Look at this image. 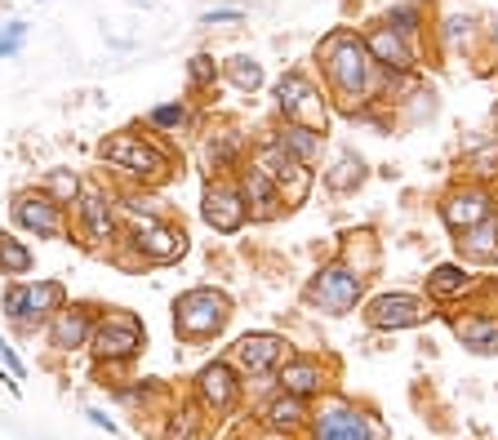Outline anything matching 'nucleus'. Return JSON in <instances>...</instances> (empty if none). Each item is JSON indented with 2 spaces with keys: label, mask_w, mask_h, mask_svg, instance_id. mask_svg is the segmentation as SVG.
<instances>
[{
  "label": "nucleus",
  "mask_w": 498,
  "mask_h": 440,
  "mask_svg": "<svg viewBox=\"0 0 498 440\" xmlns=\"http://www.w3.org/2000/svg\"><path fill=\"white\" fill-rule=\"evenodd\" d=\"M316 59H325V72H329V81H334L338 94H347V98L365 94V85H369V50H365L356 36L334 32V36L316 50Z\"/></svg>",
  "instance_id": "f257e3e1"
},
{
  "label": "nucleus",
  "mask_w": 498,
  "mask_h": 440,
  "mask_svg": "<svg viewBox=\"0 0 498 440\" xmlns=\"http://www.w3.org/2000/svg\"><path fill=\"white\" fill-rule=\"evenodd\" d=\"M227 316H232L227 294L192 289V294H183L178 307H174V329H178L183 338H209V334H218V329L227 325Z\"/></svg>",
  "instance_id": "f03ea898"
},
{
  "label": "nucleus",
  "mask_w": 498,
  "mask_h": 440,
  "mask_svg": "<svg viewBox=\"0 0 498 440\" xmlns=\"http://www.w3.org/2000/svg\"><path fill=\"white\" fill-rule=\"evenodd\" d=\"M360 289H365L360 271H347V267H325V271L307 285V302H316V307H320V311H329V316H347V311L356 307Z\"/></svg>",
  "instance_id": "7ed1b4c3"
},
{
  "label": "nucleus",
  "mask_w": 498,
  "mask_h": 440,
  "mask_svg": "<svg viewBox=\"0 0 498 440\" xmlns=\"http://www.w3.org/2000/svg\"><path fill=\"white\" fill-rule=\"evenodd\" d=\"M312 440H378V427L356 405H325L312 418Z\"/></svg>",
  "instance_id": "20e7f679"
},
{
  "label": "nucleus",
  "mask_w": 498,
  "mask_h": 440,
  "mask_svg": "<svg viewBox=\"0 0 498 440\" xmlns=\"http://www.w3.org/2000/svg\"><path fill=\"white\" fill-rule=\"evenodd\" d=\"M427 316H431L427 302H418L414 294H383L365 307V320L374 329H409V325H423Z\"/></svg>",
  "instance_id": "39448f33"
},
{
  "label": "nucleus",
  "mask_w": 498,
  "mask_h": 440,
  "mask_svg": "<svg viewBox=\"0 0 498 440\" xmlns=\"http://www.w3.org/2000/svg\"><path fill=\"white\" fill-rule=\"evenodd\" d=\"M103 161H116V165H125L130 174H143V178H156V174L165 169L161 152H152L138 134H116V138H107V143H103Z\"/></svg>",
  "instance_id": "423d86ee"
},
{
  "label": "nucleus",
  "mask_w": 498,
  "mask_h": 440,
  "mask_svg": "<svg viewBox=\"0 0 498 440\" xmlns=\"http://www.w3.org/2000/svg\"><path fill=\"white\" fill-rule=\"evenodd\" d=\"M312 98H316V94H312V85H307L298 72H289V76L276 85V103H281V112H285L294 125H303V130H312V134H316V130L325 125V116H320V112H312Z\"/></svg>",
  "instance_id": "0eeeda50"
},
{
  "label": "nucleus",
  "mask_w": 498,
  "mask_h": 440,
  "mask_svg": "<svg viewBox=\"0 0 498 440\" xmlns=\"http://www.w3.org/2000/svg\"><path fill=\"white\" fill-rule=\"evenodd\" d=\"M138 347H143V329H138L134 316H107L99 325V334H94V351L99 356H112V360H125Z\"/></svg>",
  "instance_id": "6e6552de"
},
{
  "label": "nucleus",
  "mask_w": 498,
  "mask_h": 440,
  "mask_svg": "<svg viewBox=\"0 0 498 440\" xmlns=\"http://www.w3.org/2000/svg\"><path fill=\"white\" fill-rule=\"evenodd\" d=\"M59 302H63V285H54V280L32 285V289H10V298H5V307H10V316H14L19 325L41 320V316H45V311H54Z\"/></svg>",
  "instance_id": "1a4fd4ad"
},
{
  "label": "nucleus",
  "mask_w": 498,
  "mask_h": 440,
  "mask_svg": "<svg viewBox=\"0 0 498 440\" xmlns=\"http://www.w3.org/2000/svg\"><path fill=\"white\" fill-rule=\"evenodd\" d=\"M205 223H209L214 232H236V227L245 223V200H241V192L227 187V183H214V187L205 192Z\"/></svg>",
  "instance_id": "9d476101"
},
{
  "label": "nucleus",
  "mask_w": 498,
  "mask_h": 440,
  "mask_svg": "<svg viewBox=\"0 0 498 440\" xmlns=\"http://www.w3.org/2000/svg\"><path fill=\"white\" fill-rule=\"evenodd\" d=\"M445 223L454 227V232H467V227H476V223H485L489 214H494V200H489V192H480V187H467V192H454L449 200H445Z\"/></svg>",
  "instance_id": "9b49d317"
},
{
  "label": "nucleus",
  "mask_w": 498,
  "mask_h": 440,
  "mask_svg": "<svg viewBox=\"0 0 498 440\" xmlns=\"http://www.w3.org/2000/svg\"><path fill=\"white\" fill-rule=\"evenodd\" d=\"M281 356H285V338H276V334H245L236 342V360L245 373H267Z\"/></svg>",
  "instance_id": "f8f14e48"
},
{
  "label": "nucleus",
  "mask_w": 498,
  "mask_h": 440,
  "mask_svg": "<svg viewBox=\"0 0 498 440\" xmlns=\"http://www.w3.org/2000/svg\"><path fill=\"white\" fill-rule=\"evenodd\" d=\"M14 218L23 223V227H32L36 236H63V214H59V205L54 200H45V196H19L14 200Z\"/></svg>",
  "instance_id": "ddd939ff"
},
{
  "label": "nucleus",
  "mask_w": 498,
  "mask_h": 440,
  "mask_svg": "<svg viewBox=\"0 0 498 440\" xmlns=\"http://www.w3.org/2000/svg\"><path fill=\"white\" fill-rule=\"evenodd\" d=\"M138 249L156 263H170V258H183L187 254V236L165 227V223H143L138 227Z\"/></svg>",
  "instance_id": "4468645a"
},
{
  "label": "nucleus",
  "mask_w": 498,
  "mask_h": 440,
  "mask_svg": "<svg viewBox=\"0 0 498 440\" xmlns=\"http://www.w3.org/2000/svg\"><path fill=\"white\" fill-rule=\"evenodd\" d=\"M365 50H369V59H374V63H383L387 72H409V67H414L409 45H405L391 28H374V32H369V41H365Z\"/></svg>",
  "instance_id": "2eb2a0df"
},
{
  "label": "nucleus",
  "mask_w": 498,
  "mask_h": 440,
  "mask_svg": "<svg viewBox=\"0 0 498 440\" xmlns=\"http://www.w3.org/2000/svg\"><path fill=\"white\" fill-rule=\"evenodd\" d=\"M320 382H325V373H320L316 360H285V369H281V391L285 396L307 400V396L320 391Z\"/></svg>",
  "instance_id": "dca6fc26"
},
{
  "label": "nucleus",
  "mask_w": 498,
  "mask_h": 440,
  "mask_svg": "<svg viewBox=\"0 0 498 440\" xmlns=\"http://www.w3.org/2000/svg\"><path fill=\"white\" fill-rule=\"evenodd\" d=\"M454 334L462 338V347H471L480 356H494L498 351V320H489V316H458L454 320Z\"/></svg>",
  "instance_id": "f3484780"
},
{
  "label": "nucleus",
  "mask_w": 498,
  "mask_h": 440,
  "mask_svg": "<svg viewBox=\"0 0 498 440\" xmlns=\"http://www.w3.org/2000/svg\"><path fill=\"white\" fill-rule=\"evenodd\" d=\"M312 413H307V405L298 400V396H276V400H267V409H263V422H267V431H281V436H289L294 427H303Z\"/></svg>",
  "instance_id": "a211bd4d"
},
{
  "label": "nucleus",
  "mask_w": 498,
  "mask_h": 440,
  "mask_svg": "<svg viewBox=\"0 0 498 440\" xmlns=\"http://www.w3.org/2000/svg\"><path fill=\"white\" fill-rule=\"evenodd\" d=\"M201 396H205V405H214V409H232V400H236V378H232V369H227L223 360H214L209 369H201Z\"/></svg>",
  "instance_id": "6ab92c4d"
},
{
  "label": "nucleus",
  "mask_w": 498,
  "mask_h": 440,
  "mask_svg": "<svg viewBox=\"0 0 498 440\" xmlns=\"http://www.w3.org/2000/svg\"><path fill=\"white\" fill-rule=\"evenodd\" d=\"M85 338H90V316H85V311H59V320L50 325V342H54V347H67V351H72V347H81Z\"/></svg>",
  "instance_id": "aec40b11"
},
{
  "label": "nucleus",
  "mask_w": 498,
  "mask_h": 440,
  "mask_svg": "<svg viewBox=\"0 0 498 440\" xmlns=\"http://www.w3.org/2000/svg\"><path fill=\"white\" fill-rule=\"evenodd\" d=\"M458 249L467 254V258H494L498 254V218L489 214L485 223H476V227H467V240H458Z\"/></svg>",
  "instance_id": "412c9836"
},
{
  "label": "nucleus",
  "mask_w": 498,
  "mask_h": 440,
  "mask_svg": "<svg viewBox=\"0 0 498 440\" xmlns=\"http://www.w3.org/2000/svg\"><path fill=\"white\" fill-rule=\"evenodd\" d=\"M81 218H85V232H90L94 245H107L112 240V214H107V200L103 196H85Z\"/></svg>",
  "instance_id": "4be33fe9"
},
{
  "label": "nucleus",
  "mask_w": 498,
  "mask_h": 440,
  "mask_svg": "<svg viewBox=\"0 0 498 440\" xmlns=\"http://www.w3.org/2000/svg\"><path fill=\"white\" fill-rule=\"evenodd\" d=\"M249 205H254L258 218H272L276 205H281V192H276V183L263 169H249Z\"/></svg>",
  "instance_id": "5701e85b"
},
{
  "label": "nucleus",
  "mask_w": 498,
  "mask_h": 440,
  "mask_svg": "<svg viewBox=\"0 0 498 440\" xmlns=\"http://www.w3.org/2000/svg\"><path fill=\"white\" fill-rule=\"evenodd\" d=\"M281 147H285L294 161H303V165H312V161L320 156V138H316L312 130H303V125H289V130L281 134Z\"/></svg>",
  "instance_id": "b1692460"
},
{
  "label": "nucleus",
  "mask_w": 498,
  "mask_h": 440,
  "mask_svg": "<svg viewBox=\"0 0 498 440\" xmlns=\"http://www.w3.org/2000/svg\"><path fill=\"white\" fill-rule=\"evenodd\" d=\"M0 271H10V276H28L32 271V249L14 236H0Z\"/></svg>",
  "instance_id": "393cba45"
},
{
  "label": "nucleus",
  "mask_w": 498,
  "mask_h": 440,
  "mask_svg": "<svg viewBox=\"0 0 498 440\" xmlns=\"http://www.w3.org/2000/svg\"><path fill=\"white\" fill-rule=\"evenodd\" d=\"M427 285H431V294H436V298H449V294H462L471 280H467V271H462V267H436Z\"/></svg>",
  "instance_id": "a878e982"
},
{
  "label": "nucleus",
  "mask_w": 498,
  "mask_h": 440,
  "mask_svg": "<svg viewBox=\"0 0 498 440\" xmlns=\"http://www.w3.org/2000/svg\"><path fill=\"white\" fill-rule=\"evenodd\" d=\"M227 76H232L236 90H258V85H263V67H258L254 59H232V63H227Z\"/></svg>",
  "instance_id": "bb28decb"
},
{
  "label": "nucleus",
  "mask_w": 498,
  "mask_h": 440,
  "mask_svg": "<svg viewBox=\"0 0 498 440\" xmlns=\"http://www.w3.org/2000/svg\"><path fill=\"white\" fill-rule=\"evenodd\" d=\"M360 178H365V165H360L356 156H343L338 169L329 174V187H334V192H352V187H360Z\"/></svg>",
  "instance_id": "cd10ccee"
},
{
  "label": "nucleus",
  "mask_w": 498,
  "mask_h": 440,
  "mask_svg": "<svg viewBox=\"0 0 498 440\" xmlns=\"http://www.w3.org/2000/svg\"><path fill=\"white\" fill-rule=\"evenodd\" d=\"M45 187L54 192V205L63 209V205H72V200H76V192H81V178H76V174H67V169H54V174L45 178Z\"/></svg>",
  "instance_id": "c85d7f7f"
},
{
  "label": "nucleus",
  "mask_w": 498,
  "mask_h": 440,
  "mask_svg": "<svg viewBox=\"0 0 498 440\" xmlns=\"http://www.w3.org/2000/svg\"><path fill=\"white\" fill-rule=\"evenodd\" d=\"M387 28H391L396 36H414V32H418V10H414V5H396V10L387 14Z\"/></svg>",
  "instance_id": "c756f323"
},
{
  "label": "nucleus",
  "mask_w": 498,
  "mask_h": 440,
  "mask_svg": "<svg viewBox=\"0 0 498 440\" xmlns=\"http://www.w3.org/2000/svg\"><path fill=\"white\" fill-rule=\"evenodd\" d=\"M152 121H156V125H183V121H187V112H183V107H156V112H152Z\"/></svg>",
  "instance_id": "7c9ffc66"
},
{
  "label": "nucleus",
  "mask_w": 498,
  "mask_h": 440,
  "mask_svg": "<svg viewBox=\"0 0 498 440\" xmlns=\"http://www.w3.org/2000/svg\"><path fill=\"white\" fill-rule=\"evenodd\" d=\"M209 76H214V63H209L205 54H201V59H192V81H196V85H205Z\"/></svg>",
  "instance_id": "2f4dec72"
},
{
  "label": "nucleus",
  "mask_w": 498,
  "mask_h": 440,
  "mask_svg": "<svg viewBox=\"0 0 498 440\" xmlns=\"http://www.w3.org/2000/svg\"><path fill=\"white\" fill-rule=\"evenodd\" d=\"M19 41H23V28H14V32H10L5 41H0V59H10V54L19 50Z\"/></svg>",
  "instance_id": "473e14b6"
},
{
  "label": "nucleus",
  "mask_w": 498,
  "mask_h": 440,
  "mask_svg": "<svg viewBox=\"0 0 498 440\" xmlns=\"http://www.w3.org/2000/svg\"><path fill=\"white\" fill-rule=\"evenodd\" d=\"M467 28H471V19H449V36H454V41L467 36Z\"/></svg>",
  "instance_id": "72a5a7b5"
},
{
  "label": "nucleus",
  "mask_w": 498,
  "mask_h": 440,
  "mask_svg": "<svg viewBox=\"0 0 498 440\" xmlns=\"http://www.w3.org/2000/svg\"><path fill=\"white\" fill-rule=\"evenodd\" d=\"M227 19H241L236 10H214V14H205V23H227Z\"/></svg>",
  "instance_id": "f704fd0d"
},
{
  "label": "nucleus",
  "mask_w": 498,
  "mask_h": 440,
  "mask_svg": "<svg viewBox=\"0 0 498 440\" xmlns=\"http://www.w3.org/2000/svg\"><path fill=\"white\" fill-rule=\"evenodd\" d=\"M263 440H289V436H281V431H267V436H263Z\"/></svg>",
  "instance_id": "c9c22d12"
},
{
  "label": "nucleus",
  "mask_w": 498,
  "mask_h": 440,
  "mask_svg": "<svg viewBox=\"0 0 498 440\" xmlns=\"http://www.w3.org/2000/svg\"><path fill=\"white\" fill-rule=\"evenodd\" d=\"M494 45H498V23H494Z\"/></svg>",
  "instance_id": "e433bc0d"
}]
</instances>
